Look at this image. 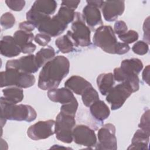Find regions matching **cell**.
Returning <instances> with one entry per match:
<instances>
[{"instance_id":"obj_6","label":"cell","mask_w":150,"mask_h":150,"mask_svg":"<svg viewBox=\"0 0 150 150\" xmlns=\"http://www.w3.org/2000/svg\"><path fill=\"white\" fill-rule=\"evenodd\" d=\"M75 125V117L60 112L55 120L54 134L56 138L63 143H71L73 141L72 132Z\"/></svg>"},{"instance_id":"obj_44","label":"cell","mask_w":150,"mask_h":150,"mask_svg":"<svg viewBox=\"0 0 150 150\" xmlns=\"http://www.w3.org/2000/svg\"><path fill=\"white\" fill-rule=\"evenodd\" d=\"M86 2L87 4L92 5L98 8H101L104 3V1H87Z\"/></svg>"},{"instance_id":"obj_32","label":"cell","mask_w":150,"mask_h":150,"mask_svg":"<svg viewBox=\"0 0 150 150\" xmlns=\"http://www.w3.org/2000/svg\"><path fill=\"white\" fill-rule=\"evenodd\" d=\"M118 36V38L122 42H123V43H127L128 45L136 42L138 40L139 37L138 33H137V32L134 30H127L124 33H122Z\"/></svg>"},{"instance_id":"obj_17","label":"cell","mask_w":150,"mask_h":150,"mask_svg":"<svg viewBox=\"0 0 150 150\" xmlns=\"http://www.w3.org/2000/svg\"><path fill=\"white\" fill-rule=\"evenodd\" d=\"M91 84L84 78L74 75L69 77L64 83V87L77 95H81Z\"/></svg>"},{"instance_id":"obj_29","label":"cell","mask_w":150,"mask_h":150,"mask_svg":"<svg viewBox=\"0 0 150 150\" xmlns=\"http://www.w3.org/2000/svg\"><path fill=\"white\" fill-rule=\"evenodd\" d=\"M26 17L28 21L33 23L37 28L42 23L51 18L50 16L41 13L32 9H30V10L26 12Z\"/></svg>"},{"instance_id":"obj_40","label":"cell","mask_w":150,"mask_h":150,"mask_svg":"<svg viewBox=\"0 0 150 150\" xmlns=\"http://www.w3.org/2000/svg\"><path fill=\"white\" fill-rule=\"evenodd\" d=\"M144 40L147 44H149V17H147L143 24Z\"/></svg>"},{"instance_id":"obj_38","label":"cell","mask_w":150,"mask_h":150,"mask_svg":"<svg viewBox=\"0 0 150 150\" xmlns=\"http://www.w3.org/2000/svg\"><path fill=\"white\" fill-rule=\"evenodd\" d=\"M113 30L115 34L116 33L118 35H120L126 32L128 30V27L124 21H117L114 23Z\"/></svg>"},{"instance_id":"obj_15","label":"cell","mask_w":150,"mask_h":150,"mask_svg":"<svg viewBox=\"0 0 150 150\" xmlns=\"http://www.w3.org/2000/svg\"><path fill=\"white\" fill-rule=\"evenodd\" d=\"M0 52L5 57H13L19 55L21 50L13 37L7 35L2 37L1 40Z\"/></svg>"},{"instance_id":"obj_13","label":"cell","mask_w":150,"mask_h":150,"mask_svg":"<svg viewBox=\"0 0 150 150\" xmlns=\"http://www.w3.org/2000/svg\"><path fill=\"white\" fill-rule=\"evenodd\" d=\"M125 9L124 1H105L101 7L104 18L108 22L115 21Z\"/></svg>"},{"instance_id":"obj_3","label":"cell","mask_w":150,"mask_h":150,"mask_svg":"<svg viewBox=\"0 0 150 150\" xmlns=\"http://www.w3.org/2000/svg\"><path fill=\"white\" fill-rule=\"evenodd\" d=\"M1 87L15 86L26 88L34 85L36 81L32 74L20 71L15 69H6L0 73Z\"/></svg>"},{"instance_id":"obj_21","label":"cell","mask_w":150,"mask_h":150,"mask_svg":"<svg viewBox=\"0 0 150 150\" xmlns=\"http://www.w3.org/2000/svg\"><path fill=\"white\" fill-rule=\"evenodd\" d=\"M3 100L10 104H18L21 102L24 97L23 91L21 88L15 86L5 88L2 90Z\"/></svg>"},{"instance_id":"obj_20","label":"cell","mask_w":150,"mask_h":150,"mask_svg":"<svg viewBox=\"0 0 150 150\" xmlns=\"http://www.w3.org/2000/svg\"><path fill=\"white\" fill-rule=\"evenodd\" d=\"M90 111L92 116L100 121L106 120L110 114L108 105L103 101L100 100L90 106Z\"/></svg>"},{"instance_id":"obj_41","label":"cell","mask_w":150,"mask_h":150,"mask_svg":"<svg viewBox=\"0 0 150 150\" xmlns=\"http://www.w3.org/2000/svg\"><path fill=\"white\" fill-rule=\"evenodd\" d=\"M36 26L33 23L28 21L22 22L19 24V28L20 30H22L27 32H32L34 30Z\"/></svg>"},{"instance_id":"obj_37","label":"cell","mask_w":150,"mask_h":150,"mask_svg":"<svg viewBox=\"0 0 150 150\" xmlns=\"http://www.w3.org/2000/svg\"><path fill=\"white\" fill-rule=\"evenodd\" d=\"M35 42L41 46H46L51 40V37L45 33H38L34 38Z\"/></svg>"},{"instance_id":"obj_14","label":"cell","mask_w":150,"mask_h":150,"mask_svg":"<svg viewBox=\"0 0 150 150\" xmlns=\"http://www.w3.org/2000/svg\"><path fill=\"white\" fill-rule=\"evenodd\" d=\"M83 18L88 27L95 28L103 25L101 14L99 8L87 4L83 9Z\"/></svg>"},{"instance_id":"obj_25","label":"cell","mask_w":150,"mask_h":150,"mask_svg":"<svg viewBox=\"0 0 150 150\" xmlns=\"http://www.w3.org/2000/svg\"><path fill=\"white\" fill-rule=\"evenodd\" d=\"M55 50L52 46L40 49L35 54V59L38 67H43L46 63L55 57Z\"/></svg>"},{"instance_id":"obj_30","label":"cell","mask_w":150,"mask_h":150,"mask_svg":"<svg viewBox=\"0 0 150 150\" xmlns=\"http://www.w3.org/2000/svg\"><path fill=\"white\" fill-rule=\"evenodd\" d=\"M0 23L4 29L6 30L11 29L15 23V18L11 12H5L1 16Z\"/></svg>"},{"instance_id":"obj_35","label":"cell","mask_w":150,"mask_h":150,"mask_svg":"<svg viewBox=\"0 0 150 150\" xmlns=\"http://www.w3.org/2000/svg\"><path fill=\"white\" fill-rule=\"evenodd\" d=\"M139 129L150 135L149 131V110H148L142 115L138 125Z\"/></svg>"},{"instance_id":"obj_5","label":"cell","mask_w":150,"mask_h":150,"mask_svg":"<svg viewBox=\"0 0 150 150\" xmlns=\"http://www.w3.org/2000/svg\"><path fill=\"white\" fill-rule=\"evenodd\" d=\"M93 42L95 46L104 52L115 54V49L118 42L113 29L109 25H102L98 27L94 34Z\"/></svg>"},{"instance_id":"obj_43","label":"cell","mask_w":150,"mask_h":150,"mask_svg":"<svg viewBox=\"0 0 150 150\" xmlns=\"http://www.w3.org/2000/svg\"><path fill=\"white\" fill-rule=\"evenodd\" d=\"M143 80L148 84L149 85V65H147L143 70L142 74Z\"/></svg>"},{"instance_id":"obj_24","label":"cell","mask_w":150,"mask_h":150,"mask_svg":"<svg viewBox=\"0 0 150 150\" xmlns=\"http://www.w3.org/2000/svg\"><path fill=\"white\" fill-rule=\"evenodd\" d=\"M120 68L127 74L138 75L143 69V63L138 58L125 59L121 62Z\"/></svg>"},{"instance_id":"obj_28","label":"cell","mask_w":150,"mask_h":150,"mask_svg":"<svg viewBox=\"0 0 150 150\" xmlns=\"http://www.w3.org/2000/svg\"><path fill=\"white\" fill-rule=\"evenodd\" d=\"M81 96L83 104L87 107H90L91 104L99 100L98 93L92 86L85 90Z\"/></svg>"},{"instance_id":"obj_23","label":"cell","mask_w":150,"mask_h":150,"mask_svg":"<svg viewBox=\"0 0 150 150\" xmlns=\"http://www.w3.org/2000/svg\"><path fill=\"white\" fill-rule=\"evenodd\" d=\"M57 6V2L54 0H38L34 2L30 9L50 16L55 12Z\"/></svg>"},{"instance_id":"obj_10","label":"cell","mask_w":150,"mask_h":150,"mask_svg":"<svg viewBox=\"0 0 150 150\" xmlns=\"http://www.w3.org/2000/svg\"><path fill=\"white\" fill-rule=\"evenodd\" d=\"M73 141L77 144L89 148L96 146L97 137L93 129L85 125H78L73 129Z\"/></svg>"},{"instance_id":"obj_22","label":"cell","mask_w":150,"mask_h":150,"mask_svg":"<svg viewBox=\"0 0 150 150\" xmlns=\"http://www.w3.org/2000/svg\"><path fill=\"white\" fill-rule=\"evenodd\" d=\"M96 82L100 93L103 96H106L114 84L113 74L112 73H101L97 77Z\"/></svg>"},{"instance_id":"obj_34","label":"cell","mask_w":150,"mask_h":150,"mask_svg":"<svg viewBox=\"0 0 150 150\" xmlns=\"http://www.w3.org/2000/svg\"><path fill=\"white\" fill-rule=\"evenodd\" d=\"M133 52L138 55H145L149 50L148 44L142 40H139L132 47Z\"/></svg>"},{"instance_id":"obj_18","label":"cell","mask_w":150,"mask_h":150,"mask_svg":"<svg viewBox=\"0 0 150 150\" xmlns=\"http://www.w3.org/2000/svg\"><path fill=\"white\" fill-rule=\"evenodd\" d=\"M113 76L114 80L118 82L128 83L131 86L134 93L139 90V80L138 75L127 74L119 67L114 69Z\"/></svg>"},{"instance_id":"obj_26","label":"cell","mask_w":150,"mask_h":150,"mask_svg":"<svg viewBox=\"0 0 150 150\" xmlns=\"http://www.w3.org/2000/svg\"><path fill=\"white\" fill-rule=\"evenodd\" d=\"M55 45L63 53L71 52L74 50V47H76L71 38L67 34L57 38L55 40Z\"/></svg>"},{"instance_id":"obj_27","label":"cell","mask_w":150,"mask_h":150,"mask_svg":"<svg viewBox=\"0 0 150 150\" xmlns=\"http://www.w3.org/2000/svg\"><path fill=\"white\" fill-rule=\"evenodd\" d=\"M15 42L21 49L22 47L32 43L34 40V35L32 32H27L22 30H16L13 36Z\"/></svg>"},{"instance_id":"obj_9","label":"cell","mask_w":150,"mask_h":150,"mask_svg":"<svg viewBox=\"0 0 150 150\" xmlns=\"http://www.w3.org/2000/svg\"><path fill=\"white\" fill-rule=\"evenodd\" d=\"M54 124L53 120L39 121L29 127L27 135L35 141L46 139L54 134Z\"/></svg>"},{"instance_id":"obj_42","label":"cell","mask_w":150,"mask_h":150,"mask_svg":"<svg viewBox=\"0 0 150 150\" xmlns=\"http://www.w3.org/2000/svg\"><path fill=\"white\" fill-rule=\"evenodd\" d=\"M80 3V1H63L61 3V6L74 11Z\"/></svg>"},{"instance_id":"obj_4","label":"cell","mask_w":150,"mask_h":150,"mask_svg":"<svg viewBox=\"0 0 150 150\" xmlns=\"http://www.w3.org/2000/svg\"><path fill=\"white\" fill-rule=\"evenodd\" d=\"M71 28V30H68L66 34L71 38L76 47H86L91 45V30L86 24L82 14L75 12Z\"/></svg>"},{"instance_id":"obj_11","label":"cell","mask_w":150,"mask_h":150,"mask_svg":"<svg viewBox=\"0 0 150 150\" xmlns=\"http://www.w3.org/2000/svg\"><path fill=\"white\" fill-rule=\"evenodd\" d=\"M69 24L57 13L47 19L38 27L39 32L46 34L50 37L61 35L66 30Z\"/></svg>"},{"instance_id":"obj_31","label":"cell","mask_w":150,"mask_h":150,"mask_svg":"<svg viewBox=\"0 0 150 150\" xmlns=\"http://www.w3.org/2000/svg\"><path fill=\"white\" fill-rule=\"evenodd\" d=\"M78 101L77 99L75 98L72 101L69 103L62 104L60 107V112L67 115L75 117L76 111L78 108Z\"/></svg>"},{"instance_id":"obj_36","label":"cell","mask_w":150,"mask_h":150,"mask_svg":"<svg viewBox=\"0 0 150 150\" xmlns=\"http://www.w3.org/2000/svg\"><path fill=\"white\" fill-rule=\"evenodd\" d=\"M5 3L8 8L13 11H21L25 6V1L22 0H6L5 1Z\"/></svg>"},{"instance_id":"obj_39","label":"cell","mask_w":150,"mask_h":150,"mask_svg":"<svg viewBox=\"0 0 150 150\" xmlns=\"http://www.w3.org/2000/svg\"><path fill=\"white\" fill-rule=\"evenodd\" d=\"M129 49L130 47L128 44L118 42L115 49V54H124L128 52Z\"/></svg>"},{"instance_id":"obj_19","label":"cell","mask_w":150,"mask_h":150,"mask_svg":"<svg viewBox=\"0 0 150 150\" xmlns=\"http://www.w3.org/2000/svg\"><path fill=\"white\" fill-rule=\"evenodd\" d=\"M149 134L143 130L139 129L134 134L132 139L131 144L127 148L128 149H148L149 141Z\"/></svg>"},{"instance_id":"obj_7","label":"cell","mask_w":150,"mask_h":150,"mask_svg":"<svg viewBox=\"0 0 150 150\" xmlns=\"http://www.w3.org/2000/svg\"><path fill=\"white\" fill-rule=\"evenodd\" d=\"M134 93L131 86L127 83H121L113 87L106 95V101L112 110L120 108L127 98Z\"/></svg>"},{"instance_id":"obj_33","label":"cell","mask_w":150,"mask_h":150,"mask_svg":"<svg viewBox=\"0 0 150 150\" xmlns=\"http://www.w3.org/2000/svg\"><path fill=\"white\" fill-rule=\"evenodd\" d=\"M57 14L63 18L68 24H69L74 20L75 12L74 11L70 9L65 6H61L58 11Z\"/></svg>"},{"instance_id":"obj_8","label":"cell","mask_w":150,"mask_h":150,"mask_svg":"<svg viewBox=\"0 0 150 150\" xmlns=\"http://www.w3.org/2000/svg\"><path fill=\"white\" fill-rule=\"evenodd\" d=\"M116 129L111 123L104 124L98 131V142L96 145V149L116 150L117 149V141L115 136Z\"/></svg>"},{"instance_id":"obj_2","label":"cell","mask_w":150,"mask_h":150,"mask_svg":"<svg viewBox=\"0 0 150 150\" xmlns=\"http://www.w3.org/2000/svg\"><path fill=\"white\" fill-rule=\"evenodd\" d=\"M0 103L2 127L6 124L7 120L30 122L36 118V111L29 105L10 104L5 102L2 97L0 98Z\"/></svg>"},{"instance_id":"obj_1","label":"cell","mask_w":150,"mask_h":150,"mask_svg":"<svg viewBox=\"0 0 150 150\" xmlns=\"http://www.w3.org/2000/svg\"><path fill=\"white\" fill-rule=\"evenodd\" d=\"M69 70L70 62L67 57L62 55L55 56L42 67L39 75L38 87L42 90L57 88Z\"/></svg>"},{"instance_id":"obj_16","label":"cell","mask_w":150,"mask_h":150,"mask_svg":"<svg viewBox=\"0 0 150 150\" xmlns=\"http://www.w3.org/2000/svg\"><path fill=\"white\" fill-rule=\"evenodd\" d=\"M47 97L50 101L62 104L69 103L76 98L73 92L65 87L48 90Z\"/></svg>"},{"instance_id":"obj_12","label":"cell","mask_w":150,"mask_h":150,"mask_svg":"<svg viewBox=\"0 0 150 150\" xmlns=\"http://www.w3.org/2000/svg\"><path fill=\"white\" fill-rule=\"evenodd\" d=\"M5 69H15L20 71L33 74L37 72L39 67L36 63L35 55L30 54L17 59L8 60Z\"/></svg>"}]
</instances>
